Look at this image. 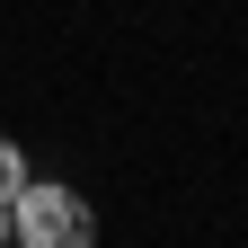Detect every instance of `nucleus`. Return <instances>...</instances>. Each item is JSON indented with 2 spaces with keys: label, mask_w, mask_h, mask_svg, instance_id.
I'll list each match as a JSON object with an SVG mask.
<instances>
[{
  "label": "nucleus",
  "mask_w": 248,
  "mask_h": 248,
  "mask_svg": "<svg viewBox=\"0 0 248 248\" xmlns=\"http://www.w3.org/2000/svg\"><path fill=\"white\" fill-rule=\"evenodd\" d=\"M9 248H89L98 239V213L80 204V186H53V177H27V195L9 204Z\"/></svg>",
  "instance_id": "nucleus-1"
},
{
  "label": "nucleus",
  "mask_w": 248,
  "mask_h": 248,
  "mask_svg": "<svg viewBox=\"0 0 248 248\" xmlns=\"http://www.w3.org/2000/svg\"><path fill=\"white\" fill-rule=\"evenodd\" d=\"M0 248H9V231H0Z\"/></svg>",
  "instance_id": "nucleus-3"
},
{
  "label": "nucleus",
  "mask_w": 248,
  "mask_h": 248,
  "mask_svg": "<svg viewBox=\"0 0 248 248\" xmlns=\"http://www.w3.org/2000/svg\"><path fill=\"white\" fill-rule=\"evenodd\" d=\"M27 195V160H18V142L0 133V222H9V204Z\"/></svg>",
  "instance_id": "nucleus-2"
}]
</instances>
